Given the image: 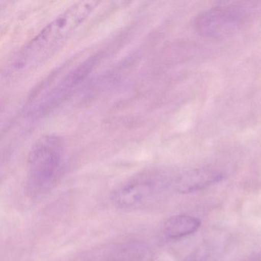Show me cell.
I'll list each match as a JSON object with an SVG mask.
<instances>
[{
    "label": "cell",
    "mask_w": 261,
    "mask_h": 261,
    "mask_svg": "<svg viewBox=\"0 0 261 261\" xmlns=\"http://www.w3.org/2000/svg\"><path fill=\"white\" fill-rule=\"evenodd\" d=\"M99 4L98 1H82L55 18L16 56L9 70L10 74L23 71L53 53L88 19Z\"/></svg>",
    "instance_id": "6da1fadb"
},
{
    "label": "cell",
    "mask_w": 261,
    "mask_h": 261,
    "mask_svg": "<svg viewBox=\"0 0 261 261\" xmlns=\"http://www.w3.org/2000/svg\"><path fill=\"white\" fill-rule=\"evenodd\" d=\"M63 141L58 136H46L36 142L27 161V189L33 196L42 195L53 186L60 170Z\"/></svg>",
    "instance_id": "7a4b0ae2"
},
{
    "label": "cell",
    "mask_w": 261,
    "mask_h": 261,
    "mask_svg": "<svg viewBox=\"0 0 261 261\" xmlns=\"http://www.w3.org/2000/svg\"><path fill=\"white\" fill-rule=\"evenodd\" d=\"M94 59L86 61L71 71L45 98L42 99V101L35 108L33 113L42 114L54 108L89 74L94 67Z\"/></svg>",
    "instance_id": "3957f363"
},
{
    "label": "cell",
    "mask_w": 261,
    "mask_h": 261,
    "mask_svg": "<svg viewBox=\"0 0 261 261\" xmlns=\"http://www.w3.org/2000/svg\"><path fill=\"white\" fill-rule=\"evenodd\" d=\"M155 188V184L151 180L138 178L116 191L113 195V201L117 207L122 208L134 207L149 198Z\"/></svg>",
    "instance_id": "277c9868"
},
{
    "label": "cell",
    "mask_w": 261,
    "mask_h": 261,
    "mask_svg": "<svg viewBox=\"0 0 261 261\" xmlns=\"http://www.w3.org/2000/svg\"><path fill=\"white\" fill-rule=\"evenodd\" d=\"M222 178V174L213 169H192L178 177L175 187L181 193H192L212 186Z\"/></svg>",
    "instance_id": "5b68a950"
},
{
    "label": "cell",
    "mask_w": 261,
    "mask_h": 261,
    "mask_svg": "<svg viewBox=\"0 0 261 261\" xmlns=\"http://www.w3.org/2000/svg\"><path fill=\"white\" fill-rule=\"evenodd\" d=\"M244 10L238 6H222L216 7L202 18V27L206 31L216 33L232 28L233 23L238 25L239 19L244 15Z\"/></svg>",
    "instance_id": "8992f818"
},
{
    "label": "cell",
    "mask_w": 261,
    "mask_h": 261,
    "mask_svg": "<svg viewBox=\"0 0 261 261\" xmlns=\"http://www.w3.org/2000/svg\"><path fill=\"white\" fill-rule=\"evenodd\" d=\"M201 221L189 215H175L165 223L163 230L166 237L171 239H178L189 236L198 230Z\"/></svg>",
    "instance_id": "52a82bcc"
}]
</instances>
